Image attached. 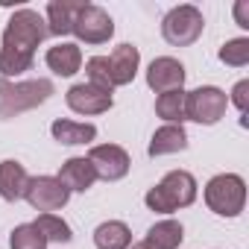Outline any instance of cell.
<instances>
[{"mask_svg": "<svg viewBox=\"0 0 249 249\" xmlns=\"http://www.w3.org/2000/svg\"><path fill=\"white\" fill-rule=\"evenodd\" d=\"M47 38V21L36 12V9H15L6 21L3 30V50L24 56V59H36V47Z\"/></svg>", "mask_w": 249, "mask_h": 249, "instance_id": "cell-1", "label": "cell"}, {"mask_svg": "<svg viewBox=\"0 0 249 249\" xmlns=\"http://www.w3.org/2000/svg\"><path fill=\"white\" fill-rule=\"evenodd\" d=\"M196 199V179L188 170H170L159 185H153L144 196L147 208L156 214H173L179 208L194 205Z\"/></svg>", "mask_w": 249, "mask_h": 249, "instance_id": "cell-2", "label": "cell"}, {"mask_svg": "<svg viewBox=\"0 0 249 249\" xmlns=\"http://www.w3.org/2000/svg\"><path fill=\"white\" fill-rule=\"evenodd\" d=\"M56 94L50 79H0V117L9 120L30 108H38Z\"/></svg>", "mask_w": 249, "mask_h": 249, "instance_id": "cell-3", "label": "cell"}, {"mask_svg": "<svg viewBox=\"0 0 249 249\" xmlns=\"http://www.w3.org/2000/svg\"><path fill=\"white\" fill-rule=\"evenodd\" d=\"M202 196L217 217H237L246 205V182L237 173H217L208 179Z\"/></svg>", "mask_w": 249, "mask_h": 249, "instance_id": "cell-4", "label": "cell"}, {"mask_svg": "<svg viewBox=\"0 0 249 249\" xmlns=\"http://www.w3.org/2000/svg\"><path fill=\"white\" fill-rule=\"evenodd\" d=\"M229 108V94L217 85H199L194 91H185V120L214 126L226 117Z\"/></svg>", "mask_w": 249, "mask_h": 249, "instance_id": "cell-5", "label": "cell"}, {"mask_svg": "<svg viewBox=\"0 0 249 249\" xmlns=\"http://www.w3.org/2000/svg\"><path fill=\"white\" fill-rule=\"evenodd\" d=\"M205 30V18L194 3H182L173 6L164 18H161V36L167 44L173 47H191Z\"/></svg>", "mask_w": 249, "mask_h": 249, "instance_id": "cell-6", "label": "cell"}, {"mask_svg": "<svg viewBox=\"0 0 249 249\" xmlns=\"http://www.w3.org/2000/svg\"><path fill=\"white\" fill-rule=\"evenodd\" d=\"M73 36L85 44H106L114 36V21L103 6L82 3V9L73 18Z\"/></svg>", "mask_w": 249, "mask_h": 249, "instance_id": "cell-7", "label": "cell"}, {"mask_svg": "<svg viewBox=\"0 0 249 249\" xmlns=\"http://www.w3.org/2000/svg\"><path fill=\"white\" fill-rule=\"evenodd\" d=\"M24 199L36 211H41V214H53V211H59V208L68 205L71 191L56 176H30V185L24 191Z\"/></svg>", "mask_w": 249, "mask_h": 249, "instance_id": "cell-8", "label": "cell"}, {"mask_svg": "<svg viewBox=\"0 0 249 249\" xmlns=\"http://www.w3.org/2000/svg\"><path fill=\"white\" fill-rule=\"evenodd\" d=\"M85 159L91 161L97 179H103V182H120L132 167L129 153L117 144H97V147H91V153Z\"/></svg>", "mask_w": 249, "mask_h": 249, "instance_id": "cell-9", "label": "cell"}, {"mask_svg": "<svg viewBox=\"0 0 249 249\" xmlns=\"http://www.w3.org/2000/svg\"><path fill=\"white\" fill-rule=\"evenodd\" d=\"M65 103L76 114H103V111H108L114 106V97H111V91H106L100 85L79 82V85H71L68 88Z\"/></svg>", "mask_w": 249, "mask_h": 249, "instance_id": "cell-10", "label": "cell"}, {"mask_svg": "<svg viewBox=\"0 0 249 249\" xmlns=\"http://www.w3.org/2000/svg\"><path fill=\"white\" fill-rule=\"evenodd\" d=\"M185 65L173 56H159L150 62L147 68V85L156 94H167V91H179L185 85Z\"/></svg>", "mask_w": 249, "mask_h": 249, "instance_id": "cell-11", "label": "cell"}, {"mask_svg": "<svg viewBox=\"0 0 249 249\" xmlns=\"http://www.w3.org/2000/svg\"><path fill=\"white\" fill-rule=\"evenodd\" d=\"M106 65H108V79H111V88H120V85H129L138 73V65H141V50L135 44H120L111 50V56H106Z\"/></svg>", "mask_w": 249, "mask_h": 249, "instance_id": "cell-12", "label": "cell"}, {"mask_svg": "<svg viewBox=\"0 0 249 249\" xmlns=\"http://www.w3.org/2000/svg\"><path fill=\"white\" fill-rule=\"evenodd\" d=\"M182 150H188V132H185V126H182V123H164L161 129L153 132L147 156L159 159V156H173V153H182Z\"/></svg>", "mask_w": 249, "mask_h": 249, "instance_id": "cell-13", "label": "cell"}, {"mask_svg": "<svg viewBox=\"0 0 249 249\" xmlns=\"http://www.w3.org/2000/svg\"><path fill=\"white\" fill-rule=\"evenodd\" d=\"M71 194L76 191V194H85L94 182H97V173H94V167H91V161L85 159V156H73V159H68L62 167H59V176H56Z\"/></svg>", "mask_w": 249, "mask_h": 249, "instance_id": "cell-14", "label": "cell"}, {"mask_svg": "<svg viewBox=\"0 0 249 249\" xmlns=\"http://www.w3.org/2000/svg\"><path fill=\"white\" fill-rule=\"evenodd\" d=\"M27 185H30V173H27V167L21 161H15V159L0 161V196L6 202L24 199Z\"/></svg>", "mask_w": 249, "mask_h": 249, "instance_id": "cell-15", "label": "cell"}, {"mask_svg": "<svg viewBox=\"0 0 249 249\" xmlns=\"http://www.w3.org/2000/svg\"><path fill=\"white\" fill-rule=\"evenodd\" d=\"M44 62H47V68H50L56 76H73V73L82 68V50H79V44H73V41H59V44H53V47L47 50Z\"/></svg>", "mask_w": 249, "mask_h": 249, "instance_id": "cell-16", "label": "cell"}, {"mask_svg": "<svg viewBox=\"0 0 249 249\" xmlns=\"http://www.w3.org/2000/svg\"><path fill=\"white\" fill-rule=\"evenodd\" d=\"M82 9V0H50L47 3V36H68L73 33V18Z\"/></svg>", "mask_w": 249, "mask_h": 249, "instance_id": "cell-17", "label": "cell"}, {"mask_svg": "<svg viewBox=\"0 0 249 249\" xmlns=\"http://www.w3.org/2000/svg\"><path fill=\"white\" fill-rule=\"evenodd\" d=\"M50 135L65 147H79V144H91L97 138V126L94 123H79V120L59 117V120H53Z\"/></svg>", "mask_w": 249, "mask_h": 249, "instance_id": "cell-18", "label": "cell"}, {"mask_svg": "<svg viewBox=\"0 0 249 249\" xmlns=\"http://www.w3.org/2000/svg\"><path fill=\"white\" fill-rule=\"evenodd\" d=\"M94 246L97 249H129L132 231L123 220H106L94 229Z\"/></svg>", "mask_w": 249, "mask_h": 249, "instance_id": "cell-19", "label": "cell"}, {"mask_svg": "<svg viewBox=\"0 0 249 249\" xmlns=\"http://www.w3.org/2000/svg\"><path fill=\"white\" fill-rule=\"evenodd\" d=\"M185 240V229L179 220H161L156 226H150L144 243L150 249H179V243Z\"/></svg>", "mask_w": 249, "mask_h": 249, "instance_id": "cell-20", "label": "cell"}, {"mask_svg": "<svg viewBox=\"0 0 249 249\" xmlns=\"http://www.w3.org/2000/svg\"><path fill=\"white\" fill-rule=\"evenodd\" d=\"M33 226L41 231V237H44L47 243H71V240H73L71 226H68L62 217H56V214H38Z\"/></svg>", "mask_w": 249, "mask_h": 249, "instance_id": "cell-21", "label": "cell"}, {"mask_svg": "<svg viewBox=\"0 0 249 249\" xmlns=\"http://www.w3.org/2000/svg\"><path fill=\"white\" fill-rule=\"evenodd\" d=\"M156 114L164 120V123H182L185 120V91H167V94H159L156 100Z\"/></svg>", "mask_w": 249, "mask_h": 249, "instance_id": "cell-22", "label": "cell"}, {"mask_svg": "<svg viewBox=\"0 0 249 249\" xmlns=\"http://www.w3.org/2000/svg\"><path fill=\"white\" fill-rule=\"evenodd\" d=\"M9 249H47V240L33 223H21L9 231Z\"/></svg>", "mask_w": 249, "mask_h": 249, "instance_id": "cell-23", "label": "cell"}, {"mask_svg": "<svg viewBox=\"0 0 249 249\" xmlns=\"http://www.w3.org/2000/svg\"><path fill=\"white\" fill-rule=\"evenodd\" d=\"M217 59H220L223 65H229V68H243V65H249V38H231V41H226V44L220 47Z\"/></svg>", "mask_w": 249, "mask_h": 249, "instance_id": "cell-24", "label": "cell"}, {"mask_svg": "<svg viewBox=\"0 0 249 249\" xmlns=\"http://www.w3.org/2000/svg\"><path fill=\"white\" fill-rule=\"evenodd\" d=\"M33 62L36 59H24V56H15V53L0 47V79H15V76L27 73L33 68Z\"/></svg>", "mask_w": 249, "mask_h": 249, "instance_id": "cell-25", "label": "cell"}, {"mask_svg": "<svg viewBox=\"0 0 249 249\" xmlns=\"http://www.w3.org/2000/svg\"><path fill=\"white\" fill-rule=\"evenodd\" d=\"M85 73H88V82L91 85H100L106 91H114L111 88V79H108V65H106V56H91L85 62Z\"/></svg>", "mask_w": 249, "mask_h": 249, "instance_id": "cell-26", "label": "cell"}, {"mask_svg": "<svg viewBox=\"0 0 249 249\" xmlns=\"http://www.w3.org/2000/svg\"><path fill=\"white\" fill-rule=\"evenodd\" d=\"M229 103H234L240 114H246V111H249V79H240V82L231 88V97H229Z\"/></svg>", "mask_w": 249, "mask_h": 249, "instance_id": "cell-27", "label": "cell"}, {"mask_svg": "<svg viewBox=\"0 0 249 249\" xmlns=\"http://www.w3.org/2000/svg\"><path fill=\"white\" fill-rule=\"evenodd\" d=\"M249 3L246 0H240V3H234V21H237V27H243V30H249Z\"/></svg>", "mask_w": 249, "mask_h": 249, "instance_id": "cell-28", "label": "cell"}, {"mask_svg": "<svg viewBox=\"0 0 249 249\" xmlns=\"http://www.w3.org/2000/svg\"><path fill=\"white\" fill-rule=\"evenodd\" d=\"M129 249H150V246H147V243H144V240H138V243H132V246H129Z\"/></svg>", "mask_w": 249, "mask_h": 249, "instance_id": "cell-29", "label": "cell"}]
</instances>
